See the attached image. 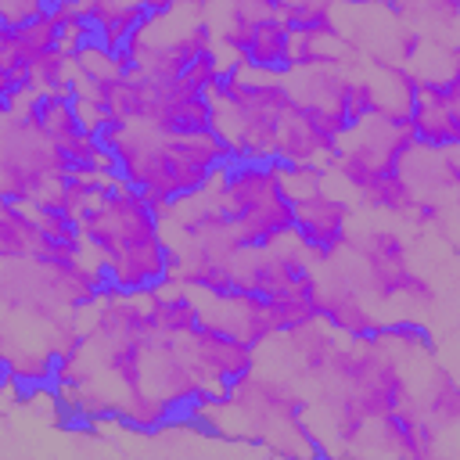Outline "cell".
I'll return each instance as SVG.
<instances>
[{
	"label": "cell",
	"mask_w": 460,
	"mask_h": 460,
	"mask_svg": "<svg viewBox=\"0 0 460 460\" xmlns=\"http://www.w3.org/2000/svg\"><path fill=\"white\" fill-rule=\"evenodd\" d=\"M97 137L111 151L119 176L133 183L162 219L172 216L180 201L205 194L216 172L234 158L230 144L219 133L176 137L151 126L108 122Z\"/></svg>",
	"instance_id": "cell-1"
},
{
	"label": "cell",
	"mask_w": 460,
	"mask_h": 460,
	"mask_svg": "<svg viewBox=\"0 0 460 460\" xmlns=\"http://www.w3.org/2000/svg\"><path fill=\"white\" fill-rule=\"evenodd\" d=\"M205 194L230 216L244 252L280 244L295 234V198L277 158H230Z\"/></svg>",
	"instance_id": "cell-2"
},
{
	"label": "cell",
	"mask_w": 460,
	"mask_h": 460,
	"mask_svg": "<svg viewBox=\"0 0 460 460\" xmlns=\"http://www.w3.org/2000/svg\"><path fill=\"white\" fill-rule=\"evenodd\" d=\"M183 345H187L190 359L198 363L201 377H205L219 395H226L230 385H237V381H241L244 374H252L255 363H259V345H252V341H244L241 334H234V331H226V327H219V323H208V320H201V323L183 338Z\"/></svg>",
	"instance_id": "cell-3"
},
{
	"label": "cell",
	"mask_w": 460,
	"mask_h": 460,
	"mask_svg": "<svg viewBox=\"0 0 460 460\" xmlns=\"http://www.w3.org/2000/svg\"><path fill=\"white\" fill-rule=\"evenodd\" d=\"M349 219L352 205L327 183L295 198V237L316 255V262H327L341 248H349Z\"/></svg>",
	"instance_id": "cell-4"
},
{
	"label": "cell",
	"mask_w": 460,
	"mask_h": 460,
	"mask_svg": "<svg viewBox=\"0 0 460 460\" xmlns=\"http://www.w3.org/2000/svg\"><path fill=\"white\" fill-rule=\"evenodd\" d=\"M140 126H151L158 133H176V137L216 133V104L205 90L190 86L180 75L172 83H155Z\"/></svg>",
	"instance_id": "cell-5"
},
{
	"label": "cell",
	"mask_w": 460,
	"mask_h": 460,
	"mask_svg": "<svg viewBox=\"0 0 460 460\" xmlns=\"http://www.w3.org/2000/svg\"><path fill=\"white\" fill-rule=\"evenodd\" d=\"M277 341H280V349H277L280 374H288L291 381H313L316 385L320 374L327 370L331 356L338 352V338L323 320H313L298 331L277 334Z\"/></svg>",
	"instance_id": "cell-6"
},
{
	"label": "cell",
	"mask_w": 460,
	"mask_h": 460,
	"mask_svg": "<svg viewBox=\"0 0 460 460\" xmlns=\"http://www.w3.org/2000/svg\"><path fill=\"white\" fill-rule=\"evenodd\" d=\"M410 122H413V133L424 147L442 151V147L460 144V119L446 97V79H420L417 83Z\"/></svg>",
	"instance_id": "cell-7"
},
{
	"label": "cell",
	"mask_w": 460,
	"mask_h": 460,
	"mask_svg": "<svg viewBox=\"0 0 460 460\" xmlns=\"http://www.w3.org/2000/svg\"><path fill=\"white\" fill-rule=\"evenodd\" d=\"M295 40H298V32L284 18L259 22L252 29V40H248L237 65H244L248 72H259V75L295 72Z\"/></svg>",
	"instance_id": "cell-8"
},
{
	"label": "cell",
	"mask_w": 460,
	"mask_h": 460,
	"mask_svg": "<svg viewBox=\"0 0 460 460\" xmlns=\"http://www.w3.org/2000/svg\"><path fill=\"white\" fill-rule=\"evenodd\" d=\"M417 417H424L428 424H435L438 431L460 428V377H453L449 370H431L424 374L420 385H413V406Z\"/></svg>",
	"instance_id": "cell-9"
},
{
	"label": "cell",
	"mask_w": 460,
	"mask_h": 460,
	"mask_svg": "<svg viewBox=\"0 0 460 460\" xmlns=\"http://www.w3.org/2000/svg\"><path fill=\"white\" fill-rule=\"evenodd\" d=\"M266 313H270V323L277 334H288V331H298V327L320 320V277L309 273L305 280L291 284L288 291L270 295Z\"/></svg>",
	"instance_id": "cell-10"
},
{
	"label": "cell",
	"mask_w": 460,
	"mask_h": 460,
	"mask_svg": "<svg viewBox=\"0 0 460 460\" xmlns=\"http://www.w3.org/2000/svg\"><path fill=\"white\" fill-rule=\"evenodd\" d=\"M151 316L155 331L165 338H187L201 323V302L183 284H165L151 291Z\"/></svg>",
	"instance_id": "cell-11"
},
{
	"label": "cell",
	"mask_w": 460,
	"mask_h": 460,
	"mask_svg": "<svg viewBox=\"0 0 460 460\" xmlns=\"http://www.w3.org/2000/svg\"><path fill=\"white\" fill-rule=\"evenodd\" d=\"M40 241H43V230H40V223H36L32 205L4 201V208H0V255H4V259L36 255Z\"/></svg>",
	"instance_id": "cell-12"
},
{
	"label": "cell",
	"mask_w": 460,
	"mask_h": 460,
	"mask_svg": "<svg viewBox=\"0 0 460 460\" xmlns=\"http://www.w3.org/2000/svg\"><path fill=\"white\" fill-rule=\"evenodd\" d=\"M36 119L43 126V133L58 144V147H68L86 126L79 122V111H75V93H50V90H36Z\"/></svg>",
	"instance_id": "cell-13"
},
{
	"label": "cell",
	"mask_w": 460,
	"mask_h": 460,
	"mask_svg": "<svg viewBox=\"0 0 460 460\" xmlns=\"http://www.w3.org/2000/svg\"><path fill=\"white\" fill-rule=\"evenodd\" d=\"M359 201H363L367 208H374V212L410 219L413 208H417V201H420V194L413 190V183L406 180V172L395 169V172H381V176L359 194Z\"/></svg>",
	"instance_id": "cell-14"
},
{
	"label": "cell",
	"mask_w": 460,
	"mask_h": 460,
	"mask_svg": "<svg viewBox=\"0 0 460 460\" xmlns=\"http://www.w3.org/2000/svg\"><path fill=\"white\" fill-rule=\"evenodd\" d=\"M280 18V0H226V18L223 22H237V25H259Z\"/></svg>",
	"instance_id": "cell-15"
},
{
	"label": "cell",
	"mask_w": 460,
	"mask_h": 460,
	"mask_svg": "<svg viewBox=\"0 0 460 460\" xmlns=\"http://www.w3.org/2000/svg\"><path fill=\"white\" fill-rule=\"evenodd\" d=\"M223 61H219V50H208V54H201L187 72H183V79L190 83V86H198V90H205V93H212V86L219 83V75H223Z\"/></svg>",
	"instance_id": "cell-16"
}]
</instances>
